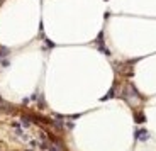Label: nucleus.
<instances>
[{
  "label": "nucleus",
  "instance_id": "obj_1",
  "mask_svg": "<svg viewBox=\"0 0 156 151\" xmlns=\"http://www.w3.org/2000/svg\"><path fill=\"white\" fill-rule=\"evenodd\" d=\"M137 134H139V136H137V139H148V132H146V131H139Z\"/></svg>",
  "mask_w": 156,
  "mask_h": 151
}]
</instances>
